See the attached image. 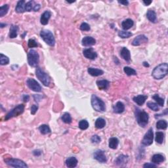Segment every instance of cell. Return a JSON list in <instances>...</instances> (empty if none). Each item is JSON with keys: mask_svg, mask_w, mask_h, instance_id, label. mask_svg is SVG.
Returning a JSON list of instances; mask_svg holds the SVG:
<instances>
[{"mask_svg": "<svg viewBox=\"0 0 168 168\" xmlns=\"http://www.w3.org/2000/svg\"><path fill=\"white\" fill-rule=\"evenodd\" d=\"M26 4L24 0H21V1H19L17 4H16V6L15 8V11L18 13H23L24 12H26V9H25V7H26Z\"/></svg>", "mask_w": 168, "mask_h": 168, "instance_id": "obj_21", "label": "cell"}, {"mask_svg": "<svg viewBox=\"0 0 168 168\" xmlns=\"http://www.w3.org/2000/svg\"><path fill=\"white\" fill-rule=\"evenodd\" d=\"M36 5V4H35V2L33 1H30L28 2H27L26 4V7H25L26 11L30 12V11H33V9H34Z\"/></svg>", "mask_w": 168, "mask_h": 168, "instance_id": "obj_35", "label": "cell"}, {"mask_svg": "<svg viewBox=\"0 0 168 168\" xmlns=\"http://www.w3.org/2000/svg\"><path fill=\"white\" fill-rule=\"evenodd\" d=\"M148 40L146 36H145L143 34H141L137 36V37L134 39L132 41V45L134 46H139L140 45H141L142 43H147L148 42Z\"/></svg>", "mask_w": 168, "mask_h": 168, "instance_id": "obj_13", "label": "cell"}, {"mask_svg": "<svg viewBox=\"0 0 168 168\" xmlns=\"http://www.w3.org/2000/svg\"><path fill=\"white\" fill-rule=\"evenodd\" d=\"M30 99V97L28 95H23V100L24 102H28Z\"/></svg>", "mask_w": 168, "mask_h": 168, "instance_id": "obj_47", "label": "cell"}, {"mask_svg": "<svg viewBox=\"0 0 168 168\" xmlns=\"http://www.w3.org/2000/svg\"><path fill=\"white\" fill-rule=\"evenodd\" d=\"M97 85L99 90H107L110 86V82L106 80H98L97 81Z\"/></svg>", "mask_w": 168, "mask_h": 168, "instance_id": "obj_17", "label": "cell"}, {"mask_svg": "<svg viewBox=\"0 0 168 168\" xmlns=\"http://www.w3.org/2000/svg\"><path fill=\"white\" fill-rule=\"evenodd\" d=\"M133 24H134L133 21L131 20V19H127L122 22V27L124 30H127L133 27Z\"/></svg>", "mask_w": 168, "mask_h": 168, "instance_id": "obj_25", "label": "cell"}, {"mask_svg": "<svg viewBox=\"0 0 168 168\" xmlns=\"http://www.w3.org/2000/svg\"><path fill=\"white\" fill-rule=\"evenodd\" d=\"M167 127V123L166 120H161L156 123V128L158 130H166Z\"/></svg>", "mask_w": 168, "mask_h": 168, "instance_id": "obj_32", "label": "cell"}, {"mask_svg": "<svg viewBox=\"0 0 168 168\" xmlns=\"http://www.w3.org/2000/svg\"><path fill=\"white\" fill-rule=\"evenodd\" d=\"M19 27L16 25H11L9 30V38H15L18 35Z\"/></svg>", "mask_w": 168, "mask_h": 168, "instance_id": "obj_27", "label": "cell"}, {"mask_svg": "<svg viewBox=\"0 0 168 168\" xmlns=\"http://www.w3.org/2000/svg\"><path fill=\"white\" fill-rule=\"evenodd\" d=\"M24 105H19L16 107L12 109L10 112L7 114V115L5 117V120H9L11 118L14 117H17L19 115H21L24 112Z\"/></svg>", "mask_w": 168, "mask_h": 168, "instance_id": "obj_7", "label": "cell"}, {"mask_svg": "<svg viewBox=\"0 0 168 168\" xmlns=\"http://www.w3.org/2000/svg\"><path fill=\"white\" fill-rule=\"evenodd\" d=\"M28 46L29 48H33V47H37L38 43L33 39H30L28 42Z\"/></svg>", "mask_w": 168, "mask_h": 168, "instance_id": "obj_43", "label": "cell"}, {"mask_svg": "<svg viewBox=\"0 0 168 168\" xmlns=\"http://www.w3.org/2000/svg\"><path fill=\"white\" fill-rule=\"evenodd\" d=\"M36 75L39 80L45 86H49L50 83H51V78L49 75L46 73L43 70L40 68H37L36 70Z\"/></svg>", "mask_w": 168, "mask_h": 168, "instance_id": "obj_5", "label": "cell"}, {"mask_svg": "<svg viewBox=\"0 0 168 168\" xmlns=\"http://www.w3.org/2000/svg\"><path fill=\"white\" fill-rule=\"evenodd\" d=\"M9 5L8 4L4 5L3 6L0 7V16L2 17V16H4V15H6L8 12V11H9Z\"/></svg>", "mask_w": 168, "mask_h": 168, "instance_id": "obj_37", "label": "cell"}, {"mask_svg": "<svg viewBox=\"0 0 168 168\" xmlns=\"http://www.w3.org/2000/svg\"><path fill=\"white\" fill-rule=\"evenodd\" d=\"M38 110V105H33L31 107V114L32 115H34V114L37 112Z\"/></svg>", "mask_w": 168, "mask_h": 168, "instance_id": "obj_45", "label": "cell"}, {"mask_svg": "<svg viewBox=\"0 0 168 168\" xmlns=\"http://www.w3.org/2000/svg\"><path fill=\"white\" fill-rule=\"evenodd\" d=\"M133 33L130 32H127V31H120L118 32V36L119 37L121 38L125 39V38H130L131 36H132Z\"/></svg>", "mask_w": 168, "mask_h": 168, "instance_id": "obj_40", "label": "cell"}, {"mask_svg": "<svg viewBox=\"0 0 168 168\" xmlns=\"http://www.w3.org/2000/svg\"><path fill=\"white\" fill-rule=\"evenodd\" d=\"M88 73L90 74L92 76H99V75H101L104 74V71L102 70L99 69V68H95L90 67V68H88Z\"/></svg>", "mask_w": 168, "mask_h": 168, "instance_id": "obj_23", "label": "cell"}, {"mask_svg": "<svg viewBox=\"0 0 168 168\" xmlns=\"http://www.w3.org/2000/svg\"><path fill=\"white\" fill-rule=\"evenodd\" d=\"M147 98H148V96H147V95H138V96L134 97L133 98V101L136 103V104H137L139 106H142L145 103V101H146Z\"/></svg>", "mask_w": 168, "mask_h": 168, "instance_id": "obj_20", "label": "cell"}, {"mask_svg": "<svg viewBox=\"0 0 168 168\" xmlns=\"http://www.w3.org/2000/svg\"><path fill=\"white\" fill-rule=\"evenodd\" d=\"M143 65H144L145 67H149V64H148V63H147V62H144V63H143Z\"/></svg>", "mask_w": 168, "mask_h": 168, "instance_id": "obj_51", "label": "cell"}, {"mask_svg": "<svg viewBox=\"0 0 168 168\" xmlns=\"http://www.w3.org/2000/svg\"><path fill=\"white\" fill-rule=\"evenodd\" d=\"M147 106L153 111L157 112L159 110V106H158L157 103H152V102H148L147 103Z\"/></svg>", "mask_w": 168, "mask_h": 168, "instance_id": "obj_41", "label": "cell"}, {"mask_svg": "<svg viewBox=\"0 0 168 168\" xmlns=\"http://www.w3.org/2000/svg\"><path fill=\"white\" fill-rule=\"evenodd\" d=\"M128 162V156L124 154L120 155L115 159V164L118 166H124Z\"/></svg>", "mask_w": 168, "mask_h": 168, "instance_id": "obj_14", "label": "cell"}, {"mask_svg": "<svg viewBox=\"0 0 168 168\" xmlns=\"http://www.w3.org/2000/svg\"><path fill=\"white\" fill-rule=\"evenodd\" d=\"M95 125L97 129L104 128L106 125L105 120L102 118V117H99V118H97L96 120V121H95Z\"/></svg>", "mask_w": 168, "mask_h": 168, "instance_id": "obj_29", "label": "cell"}, {"mask_svg": "<svg viewBox=\"0 0 168 168\" xmlns=\"http://www.w3.org/2000/svg\"><path fill=\"white\" fill-rule=\"evenodd\" d=\"M41 38L49 46L53 47L55 44V39L53 33L48 30H43L40 32Z\"/></svg>", "mask_w": 168, "mask_h": 168, "instance_id": "obj_4", "label": "cell"}, {"mask_svg": "<svg viewBox=\"0 0 168 168\" xmlns=\"http://www.w3.org/2000/svg\"><path fill=\"white\" fill-rule=\"evenodd\" d=\"M164 139V133L163 132H158L156 133V137H155V141L158 144H162L163 143Z\"/></svg>", "mask_w": 168, "mask_h": 168, "instance_id": "obj_31", "label": "cell"}, {"mask_svg": "<svg viewBox=\"0 0 168 168\" xmlns=\"http://www.w3.org/2000/svg\"><path fill=\"white\" fill-rule=\"evenodd\" d=\"M26 84L31 90L35 92L41 91V87L37 81L33 78H28L26 81Z\"/></svg>", "mask_w": 168, "mask_h": 168, "instance_id": "obj_10", "label": "cell"}, {"mask_svg": "<svg viewBox=\"0 0 168 168\" xmlns=\"http://www.w3.org/2000/svg\"><path fill=\"white\" fill-rule=\"evenodd\" d=\"M125 110V105L122 102H117L113 106V112L116 114H121Z\"/></svg>", "mask_w": 168, "mask_h": 168, "instance_id": "obj_18", "label": "cell"}, {"mask_svg": "<svg viewBox=\"0 0 168 168\" xmlns=\"http://www.w3.org/2000/svg\"><path fill=\"white\" fill-rule=\"evenodd\" d=\"M82 45L85 47H89L94 46L96 43V40L95 39L91 36H87V37L83 38L82 41Z\"/></svg>", "mask_w": 168, "mask_h": 168, "instance_id": "obj_15", "label": "cell"}, {"mask_svg": "<svg viewBox=\"0 0 168 168\" xmlns=\"http://www.w3.org/2000/svg\"><path fill=\"white\" fill-rule=\"evenodd\" d=\"M80 30L82 31H89L91 29L90 26L86 22H83V23L80 25Z\"/></svg>", "mask_w": 168, "mask_h": 168, "instance_id": "obj_42", "label": "cell"}, {"mask_svg": "<svg viewBox=\"0 0 168 168\" xmlns=\"http://www.w3.org/2000/svg\"><path fill=\"white\" fill-rule=\"evenodd\" d=\"M124 71L125 73L127 74V75H137V72L135 71V70H134L133 68H131L129 66H125L124 68Z\"/></svg>", "mask_w": 168, "mask_h": 168, "instance_id": "obj_34", "label": "cell"}, {"mask_svg": "<svg viewBox=\"0 0 168 168\" xmlns=\"http://www.w3.org/2000/svg\"><path fill=\"white\" fill-rule=\"evenodd\" d=\"M94 158L100 163H106L107 158L106 157L105 152L102 150H97L93 154Z\"/></svg>", "mask_w": 168, "mask_h": 168, "instance_id": "obj_11", "label": "cell"}, {"mask_svg": "<svg viewBox=\"0 0 168 168\" xmlns=\"http://www.w3.org/2000/svg\"><path fill=\"white\" fill-rule=\"evenodd\" d=\"M39 130H40V133L43 135H47L51 133V129L49 127V125L43 124L40 125L39 127Z\"/></svg>", "mask_w": 168, "mask_h": 168, "instance_id": "obj_30", "label": "cell"}, {"mask_svg": "<svg viewBox=\"0 0 168 168\" xmlns=\"http://www.w3.org/2000/svg\"><path fill=\"white\" fill-rule=\"evenodd\" d=\"M9 63V58L7 56L1 53L0 55V64L1 65H7Z\"/></svg>", "mask_w": 168, "mask_h": 168, "instance_id": "obj_38", "label": "cell"}, {"mask_svg": "<svg viewBox=\"0 0 168 168\" xmlns=\"http://www.w3.org/2000/svg\"><path fill=\"white\" fill-rule=\"evenodd\" d=\"M152 1H143V3H144V4L145 5H147V6H148V5H149L150 4H152Z\"/></svg>", "mask_w": 168, "mask_h": 168, "instance_id": "obj_50", "label": "cell"}, {"mask_svg": "<svg viewBox=\"0 0 168 168\" xmlns=\"http://www.w3.org/2000/svg\"><path fill=\"white\" fill-rule=\"evenodd\" d=\"M143 167L148 168V167H156V165L153 163H146L143 165Z\"/></svg>", "mask_w": 168, "mask_h": 168, "instance_id": "obj_46", "label": "cell"}, {"mask_svg": "<svg viewBox=\"0 0 168 168\" xmlns=\"http://www.w3.org/2000/svg\"><path fill=\"white\" fill-rule=\"evenodd\" d=\"M147 17L151 22L156 23L157 22V16H156V13L154 10L148 9L147 13Z\"/></svg>", "mask_w": 168, "mask_h": 168, "instance_id": "obj_24", "label": "cell"}, {"mask_svg": "<svg viewBox=\"0 0 168 168\" xmlns=\"http://www.w3.org/2000/svg\"><path fill=\"white\" fill-rule=\"evenodd\" d=\"M5 162L8 166L13 167H28L27 164L21 159L15 158H9L5 159Z\"/></svg>", "mask_w": 168, "mask_h": 168, "instance_id": "obj_8", "label": "cell"}, {"mask_svg": "<svg viewBox=\"0 0 168 168\" xmlns=\"http://www.w3.org/2000/svg\"><path fill=\"white\" fill-rule=\"evenodd\" d=\"M120 55L127 63H130L131 61V53L130 50L126 47H123L121 51H120Z\"/></svg>", "mask_w": 168, "mask_h": 168, "instance_id": "obj_19", "label": "cell"}, {"mask_svg": "<svg viewBox=\"0 0 168 168\" xmlns=\"http://www.w3.org/2000/svg\"><path fill=\"white\" fill-rule=\"evenodd\" d=\"M89 127V122L86 120H82L79 122V128L82 130H85Z\"/></svg>", "mask_w": 168, "mask_h": 168, "instance_id": "obj_39", "label": "cell"}, {"mask_svg": "<svg viewBox=\"0 0 168 168\" xmlns=\"http://www.w3.org/2000/svg\"><path fill=\"white\" fill-rule=\"evenodd\" d=\"M136 119L138 124L142 127H145L148 124L149 116L145 111L139 110L137 108L136 110Z\"/></svg>", "mask_w": 168, "mask_h": 168, "instance_id": "obj_3", "label": "cell"}, {"mask_svg": "<svg viewBox=\"0 0 168 168\" xmlns=\"http://www.w3.org/2000/svg\"><path fill=\"white\" fill-rule=\"evenodd\" d=\"M91 141L93 143H99V142L101 141V139L99 136H98L97 135H95L92 136L91 138Z\"/></svg>", "mask_w": 168, "mask_h": 168, "instance_id": "obj_44", "label": "cell"}, {"mask_svg": "<svg viewBox=\"0 0 168 168\" xmlns=\"http://www.w3.org/2000/svg\"><path fill=\"white\" fill-rule=\"evenodd\" d=\"M51 16V13L49 11H46L42 14L40 18V22L41 24L46 25L48 24L49 20Z\"/></svg>", "mask_w": 168, "mask_h": 168, "instance_id": "obj_16", "label": "cell"}, {"mask_svg": "<svg viewBox=\"0 0 168 168\" xmlns=\"http://www.w3.org/2000/svg\"><path fill=\"white\" fill-rule=\"evenodd\" d=\"M154 139V134L152 128H150L148 131L145 134L143 139L142 140V144L144 146H150L152 144Z\"/></svg>", "mask_w": 168, "mask_h": 168, "instance_id": "obj_9", "label": "cell"}, {"mask_svg": "<svg viewBox=\"0 0 168 168\" xmlns=\"http://www.w3.org/2000/svg\"><path fill=\"white\" fill-rule=\"evenodd\" d=\"M84 57L90 60H95L97 57V53L95 52L93 48L85 49L83 51Z\"/></svg>", "mask_w": 168, "mask_h": 168, "instance_id": "obj_12", "label": "cell"}, {"mask_svg": "<svg viewBox=\"0 0 168 168\" xmlns=\"http://www.w3.org/2000/svg\"><path fill=\"white\" fill-rule=\"evenodd\" d=\"M164 156L161 154H156L153 155L152 158H151V161L154 164H159L162 163V162H164Z\"/></svg>", "mask_w": 168, "mask_h": 168, "instance_id": "obj_22", "label": "cell"}, {"mask_svg": "<svg viewBox=\"0 0 168 168\" xmlns=\"http://www.w3.org/2000/svg\"><path fill=\"white\" fill-rule=\"evenodd\" d=\"M66 165L68 167H75L78 165V159L75 157H70L66 159Z\"/></svg>", "mask_w": 168, "mask_h": 168, "instance_id": "obj_26", "label": "cell"}, {"mask_svg": "<svg viewBox=\"0 0 168 168\" xmlns=\"http://www.w3.org/2000/svg\"><path fill=\"white\" fill-rule=\"evenodd\" d=\"M61 119L63 121V122L65 123V124H70L72 122V117L70 116V114L68 112L64 113L63 115L61 117Z\"/></svg>", "mask_w": 168, "mask_h": 168, "instance_id": "obj_33", "label": "cell"}, {"mask_svg": "<svg viewBox=\"0 0 168 168\" xmlns=\"http://www.w3.org/2000/svg\"><path fill=\"white\" fill-rule=\"evenodd\" d=\"M118 3L120 4L124 5H129V1H126V0H125V1H118Z\"/></svg>", "mask_w": 168, "mask_h": 168, "instance_id": "obj_48", "label": "cell"}, {"mask_svg": "<svg viewBox=\"0 0 168 168\" xmlns=\"http://www.w3.org/2000/svg\"><path fill=\"white\" fill-rule=\"evenodd\" d=\"M152 99L155 100V101L157 103V104L160 106H163L164 105V99L159 97L158 94H155L154 95H153Z\"/></svg>", "mask_w": 168, "mask_h": 168, "instance_id": "obj_36", "label": "cell"}, {"mask_svg": "<svg viewBox=\"0 0 168 168\" xmlns=\"http://www.w3.org/2000/svg\"><path fill=\"white\" fill-rule=\"evenodd\" d=\"M167 73L168 64L166 63H164L155 67L152 72V75L156 80H162L166 76Z\"/></svg>", "mask_w": 168, "mask_h": 168, "instance_id": "obj_1", "label": "cell"}, {"mask_svg": "<svg viewBox=\"0 0 168 168\" xmlns=\"http://www.w3.org/2000/svg\"><path fill=\"white\" fill-rule=\"evenodd\" d=\"M91 106L95 111L102 112L106 110L105 103L102 99L98 97L96 95H92L91 96Z\"/></svg>", "mask_w": 168, "mask_h": 168, "instance_id": "obj_2", "label": "cell"}, {"mask_svg": "<svg viewBox=\"0 0 168 168\" xmlns=\"http://www.w3.org/2000/svg\"><path fill=\"white\" fill-rule=\"evenodd\" d=\"M119 144V140L116 137H112L109 139V148L112 149H116Z\"/></svg>", "mask_w": 168, "mask_h": 168, "instance_id": "obj_28", "label": "cell"}, {"mask_svg": "<svg viewBox=\"0 0 168 168\" xmlns=\"http://www.w3.org/2000/svg\"><path fill=\"white\" fill-rule=\"evenodd\" d=\"M40 61V56L34 49H31L28 53V63L32 67H36Z\"/></svg>", "mask_w": 168, "mask_h": 168, "instance_id": "obj_6", "label": "cell"}, {"mask_svg": "<svg viewBox=\"0 0 168 168\" xmlns=\"http://www.w3.org/2000/svg\"><path fill=\"white\" fill-rule=\"evenodd\" d=\"M33 154H34L35 156H40V155H41V151L38 150H34V151H33Z\"/></svg>", "mask_w": 168, "mask_h": 168, "instance_id": "obj_49", "label": "cell"}]
</instances>
